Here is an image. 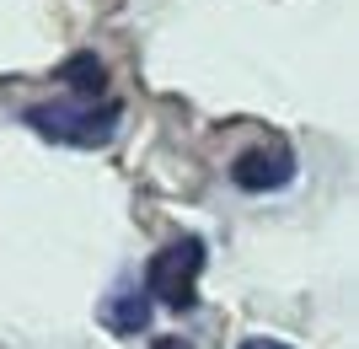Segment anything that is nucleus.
I'll return each instance as SVG.
<instances>
[{
  "label": "nucleus",
  "mask_w": 359,
  "mask_h": 349,
  "mask_svg": "<svg viewBox=\"0 0 359 349\" xmlns=\"http://www.w3.org/2000/svg\"><path fill=\"white\" fill-rule=\"evenodd\" d=\"M241 349H290V344H279V338H247Z\"/></svg>",
  "instance_id": "423d86ee"
},
{
  "label": "nucleus",
  "mask_w": 359,
  "mask_h": 349,
  "mask_svg": "<svg viewBox=\"0 0 359 349\" xmlns=\"http://www.w3.org/2000/svg\"><path fill=\"white\" fill-rule=\"evenodd\" d=\"M60 81L75 91V97H81V103H86V97H102V91H107L102 60H97V54H86V48H81V54H70V60L60 65Z\"/></svg>",
  "instance_id": "20e7f679"
},
{
  "label": "nucleus",
  "mask_w": 359,
  "mask_h": 349,
  "mask_svg": "<svg viewBox=\"0 0 359 349\" xmlns=\"http://www.w3.org/2000/svg\"><path fill=\"white\" fill-rule=\"evenodd\" d=\"M198 274H204V242L198 237H177V242H166L145 263V296H156L172 312H188L198 301Z\"/></svg>",
  "instance_id": "f03ea898"
},
{
  "label": "nucleus",
  "mask_w": 359,
  "mask_h": 349,
  "mask_svg": "<svg viewBox=\"0 0 359 349\" xmlns=\"http://www.w3.org/2000/svg\"><path fill=\"white\" fill-rule=\"evenodd\" d=\"M156 349H188L182 338H156Z\"/></svg>",
  "instance_id": "0eeeda50"
},
{
  "label": "nucleus",
  "mask_w": 359,
  "mask_h": 349,
  "mask_svg": "<svg viewBox=\"0 0 359 349\" xmlns=\"http://www.w3.org/2000/svg\"><path fill=\"white\" fill-rule=\"evenodd\" d=\"M27 124L43 140H54V145L91 151V145H107V140L118 135V103H107V97L102 103L86 97V107H75V103H32Z\"/></svg>",
  "instance_id": "f257e3e1"
},
{
  "label": "nucleus",
  "mask_w": 359,
  "mask_h": 349,
  "mask_svg": "<svg viewBox=\"0 0 359 349\" xmlns=\"http://www.w3.org/2000/svg\"><path fill=\"white\" fill-rule=\"evenodd\" d=\"M295 178V156L279 151V145H263V151H241L236 162H231V183L236 188H247V194H273V188H285V183Z\"/></svg>",
  "instance_id": "7ed1b4c3"
},
{
  "label": "nucleus",
  "mask_w": 359,
  "mask_h": 349,
  "mask_svg": "<svg viewBox=\"0 0 359 349\" xmlns=\"http://www.w3.org/2000/svg\"><path fill=\"white\" fill-rule=\"evenodd\" d=\"M107 328H113V334H140V328H145L150 322V296L145 290H118V296H113V301H107Z\"/></svg>",
  "instance_id": "39448f33"
}]
</instances>
